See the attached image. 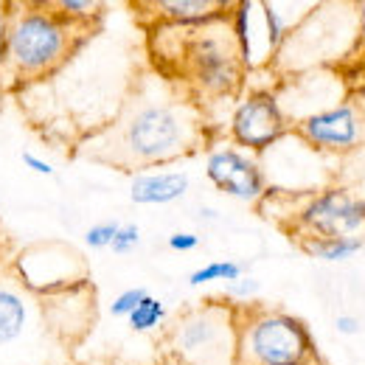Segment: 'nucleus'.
I'll return each mask as SVG.
<instances>
[{
	"instance_id": "16",
	"label": "nucleus",
	"mask_w": 365,
	"mask_h": 365,
	"mask_svg": "<svg viewBox=\"0 0 365 365\" xmlns=\"http://www.w3.org/2000/svg\"><path fill=\"white\" fill-rule=\"evenodd\" d=\"M56 14H62L65 20L76 23V26H93L98 17H101V3H93V0H56V3H48Z\"/></svg>"
},
{
	"instance_id": "11",
	"label": "nucleus",
	"mask_w": 365,
	"mask_h": 365,
	"mask_svg": "<svg viewBox=\"0 0 365 365\" xmlns=\"http://www.w3.org/2000/svg\"><path fill=\"white\" fill-rule=\"evenodd\" d=\"M191 178L172 169H149L138 172L130 180V200L135 205H169L188 194Z\"/></svg>"
},
{
	"instance_id": "15",
	"label": "nucleus",
	"mask_w": 365,
	"mask_h": 365,
	"mask_svg": "<svg viewBox=\"0 0 365 365\" xmlns=\"http://www.w3.org/2000/svg\"><path fill=\"white\" fill-rule=\"evenodd\" d=\"M163 320H166V304L155 295H146L135 307V312L127 318V323L135 334H146V331H155Z\"/></svg>"
},
{
	"instance_id": "9",
	"label": "nucleus",
	"mask_w": 365,
	"mask_h": 365,
	"mask_svg": "<svg viewBox=\"0 0 365 365\" xmlns=\"http://www.w3.org/2000/svg\"><path fill=\"white\" fill-rule=\"evenodd\" d=\"M205 178L220 194L233 197L239 202H259L267 191V178H264L262 163L250 152H245L233 143L214 146L208 152Z\"/></svg>"
},
{
	"instance_id": "13",
	"label": "nucleus",
	"mask_w": 365,
	"mask_h": 365,
	"mask_svg": "<svg viewBox=\"0 0 365 365\" xmlns=\"http://www.w3.org/2000/svg\"><path fill=\"white\" fill-rule=\"evenodd\" d=\"M304 253L320 262H349L365 247V236H331V239H298Z\"/></svg>"
},
{
	"instance_id": "30",
	"label": "nucleus",
	"mask_w": 365,
	"mask_h": 365,
	"mask_svg": "<svg viewBox=\"0 0 365 365\" xmlns=\"http://www.w3.org/2000/svg\"><path fill=\"white\" fill-rule=\"evenodd\" d=\"M312 365H320V360H315V363H312Z\"/></svg>"
},
{
	"instance_id": "5",
	"label": "nucleus",
	"mask_w": 365,
	"mask_h": 365,
	"mask_svg": "<svg viewBox=\"0 0 365 365\" xmlns=\"http://www.w3.org/2000/svg\"><path fill=\"white\" fill-rule=\"evenodd\" d=\"M175 351L188 365H233L236 323L233 307L205 304L185 312L172 331Z\"/></svg>"
},
{
	"instance_id": "12",
	"label": "nucleus",
	"mask_w": 365,
	"mask_h": 365,
	"mask_svg": "<svg viewBox=\"0 0 365 365\" xmlns=\"http://www.w3.org/2000/svg\"><path fill=\"white\" fill-rule=\"evenodd\" d=\"M29 323V304L26 298L11 287L0 281V346L14 343Z\"/></svg>"
},
{
	"instance_id": "27",
	"label": "nucleus",
	"mask_w": 365,
	"mask_h": 365,
	"mask_svg": "<svg viewBox=\"0 0 365 365\" xmlns=\"http://www.w3.org/2000/svg\"><path fill=\"white\" fill-rule=\"evenodd\" d=\"M197 220H202V222H217V220H220V211H217V208H208V205H200V208H197Z\"/></svg>"
},
{
	"instance_id": "24",
	"label": "nucleus",
	"mask_w": 365,
	"mask_h": 365,
	"mask_svg": "<svg viewBox=\"0 0 365 365\" xmlns=\"http://www.w3.org/2000/svg\"><path fill=\"white\" fill-rule=\"evenodd\" d=\"M20 160H23L26 169H31V172H37V175H43V178H53V166H51L48 160H43V158H37V155H31V152H23Z\"/></svg>"
},
{
	"instance_id": "4",
	"label": "nucleus",
	"mask_w": 365,
	"mask_h": 365,
	"mask_svg": "<svg viewBox=\"0 0 365 365\" xmlns=\"http://www.w3.org/2000/svg\"><path fill=\"white\" fill-rule=\"evenodd\" d=\"M233 365H312L315 346L307 323L267 307H233Z\"/></svg>"
},
{
	"instance_id": "10",
	"label": "nucleus",
	"mask_w": 365,
	"mask_h": 365,
	"mask_svg": "<svg viewBox=\"0 0 365 365\" xmlns=\"http://www.w3.org/2000/svg\"><path fill=\"white\" fill-rule=\"evenodd\" d=\"M140 9L155 11L152 14L155 26L191 29V26H205V23L230 17L236 3H222V0H155V3H143Z\"/></svg>"
},
{
	"instance_id": "1",
	"label": "nucleus",
	"mask_w": 365,
	"mask_h": 365,
	"mask_svg": "<svg viewBox=\"0 0 365 365\" xmlns=\"http://www.w3.org/2000/svg\"><path fill=\"white\" fill-rule=\"evenodd\" d=\"M205 143V124L194 101L140 93L118 118L82 143V155L121 172H149L194 155Z\"/></svg>"
},
{
	"instance_id": "29",
	"label": "nucleus",
	"mask_w": 365,
	"mask_h": 365,
	"mask_svg": "<svg viewBox=\"0 0 365 365\" xmlns=\"http://www.w3.org/2000/svg\"><path fill=\"white\" fill-rule=\"evenodd\" d=\"M0 113H3V85H0Z\"/></svg>"
},
{
	"instance_id": "20",
	"label": "nucleus",
	"mask_w": 365,
	"mask_h": 365,
	"mask_svg": "<svg viewBox=\"0 0 365 365\" xmlns=\"http://www.w3.org/2000/svg\"><path fill=\"white\" fill-rule=\"evenodd\" d=\"M138 245H140V228H138L135 222H124V225L118 228V233H115L110 250H113L115 256H130L133 250H138Z\"/></svg>"
},
{
	"instance_id": "23",
	"label": "nucleus",
	"mask_w": 365,
	"mask_h": 365,
	"mask_svg": "<svg viewBox=\"0 0 365 365\" xmlns=\"http://www.w3.org/2000/svg\"><path fill=\"white\" fill-rule=\"evenodd\" d=\"M9 68V26H6V9L0 6V79Z\"/></svg>"
},
{
	"instance_id": "8",
	"label": "nucleus",
	"mask_w": 365,
	"mask_h": 365,
	"mask_svg": "<svg viewBox=\"0 0 365 365\" xmlns=\"http://www.w3.org/2000/svg\"><path fill=\"white\" fill-rule=\"evenodd\" d=\"M228 127L233 146L245 152H264L292 130L273 91L245 93L230 113Z\"/></svg>"
},
{
	"instance_id": "3",
	"label": "nucleus",
	"mask_w": 365,
	"mask_h": 365,
	"mask_svg": "<svg viewBox=\"0 0 365 365\" xmlns=\"http://www.w3.org/2000/svg\"><path fill=\"white\" fill-rule=\"evenodd\" d=\"M9 68L14 82H37L65 65L82 43L88 26H76L56 14L48 3H9Z\"/></svg>"
},
{
	"instance_id": "25",
	"label": "nucleus",
	"mask_w": 365,
	"mask_h": 365,
	"mask_svg": "<svg viewBox=\"0 0 365 365\" xmlns=\"http://www.w3.org/2000/svg\"><path fill=\"white\" fill-rule=\"evenodd\" d=\"M343 82L349 85V93H351V96H363L365 93V65L354 68V71H346V73H343Z\"/></svg>"
},
{
	"instance_id": "19",
	"label": "nucleus",
	"mask_w": 365,
	"mask_h": 365,
	"mask_svg": "<svg viewBox=\"0 0 365 365\" xmlns=\"http://www.w3.org/2000/svg\"><path fill=\"white\" fill-rule=\"evenodd\" d=\"M354 11H357V37H354L351 53H349L346 62H343V73L365 65V3H357Z\"/></svg>"
},
{
	"instance_id": "26",
	"label": "nucleus",
	"mask_w": 365,
	"mask_h": 365,
	"mask_svg": "<svg viewBox=\"0 0 365 365\" xmlns=\"http://www.w3.org/2000/svg\"><path fill=\"white\" fill-rule=\"evenodd\" d=\"M334 329H337V334L351 337V334L360 331V318H354V315H337L334 318Z\"/></svg>"
},
{
	"instance_id": "6",
	"label": "nucleus",
	"mask_w": 365,
	"mask_h": 365,
	"mask_svg": "<svg viewBox=\"0 0 365 365\" xmlns=\"http://www.w3.org/2000/svg\"><path fill=\"white\" fill-rule=\"evenodd\" d=\"M287 230L295 239L365 236V200L346 188H326L292 214Z\"/></svg>"
},
{
	"instance_id": "7",
	"label": "nucleus",
	"mask_w": 365,
	"mask_h": 365,
	"mask_svg": "<svg viewBox=\"0 0 365 365\" xmlns=\"http://www.w3.org/2000/svg\"><path fill=\"white\" fill-rule=\"evenodd\" d=\"M295 135L307 146L329 152V155H349L365 146V115L357 98H340L337 104L312 113L295 121Z\"/></svg>"
},
{
	"instance_id": "21",
	"label": "nucleus",
	"mask_w": 365,
	"mask_h": 365,
	"mask_svg": "<svg viewBox=\"0 0 365 365\" xmlns=\"http://www.w3.org/2000/svg\"><path fill=\"white\" fill-rule=\"evenodd\" d=\"M259 289H262V284H259L256 278H250V275H242V278L230 281L225 292H228V298L239 301V307H242V304H247L250 298H256V295H259Z\"/></svg>"
},
{
	"instance_id": "22",
	"label": "nucleus",
	"mask_w": 365,
	"mask_h": 365,
	"mask_svg": "<svg viewBox=\"0 0 365 365\" xmlns=\"http://www.w3.org/2000/svg\"><path fill=\"white\" fill-rule=\"evenodd\" d=\"M166 245H169V250H175V253H191V250L200 247V236L191 233V230H175V233L166 239Z\"/></svg>"
},
{
	"instance_id": "18",
	"label": "nucleus",
	"mask_w": 365,
	"mask_h": 365,
	"mask_svg": "<svg viewBox=\"0 0 365 365\" xmlns=\"http://www.w3.org/2000/svg\"><path fill=\"white\" fill-rule=\"evenodd\" d=\"M146 295H149V292H146L143 287H127V289H121V292L113 298V304H110V315H113V318H130V315L135 312V307Z\"/></svg>"
},
{
	"instance_id": "28",
	"label": "nucleus",
	"mask_w": 365,
	"mask_h": 365,
	"mask_svg": "<svg viewBox=\"0 0 365 365\" xmlns=\"http://www.w3.org/2000/svg\"><path fill=\"white\" fill-rule=\"evenodd\" d=\"M351 98H357V104L363 107V115H365V93H363V96H351Z\"/></svg>"
},
{
	"instance_id": "17",
	"label": "nucleus",
	"mask_w": 365,
	"mask_h": 365,
	"mask_svg": "<svg viewBox=\"0 0 365 365\" xmlns=\"http://www.w3.org/2000/svg\"><path fill=\"white\" fill-rule=\"evenodd\" d=\"M118 228H121V222H115V220L96 222V225H91V228L85 230V245L93 247V250H110V245H113Z\"/></svg>"
},
{
	"instance_id": "14",
	"label": "nucleus",
	"mask_w": 365,
	"mask_h": 365,
	"mask_svg": "<svg viewBox=\"0 0 365 365\" xmlns=\"http://www.w3.org/2000/svg\"><path fill=\"white\" fill-rule=\"evenodd\" d=\"M245 270L239 262H228V259H220V262H208L202 267H197L194 273L188 275V284L191 287H202V284H230L236 278H242Z\"/></svg>"
},
{
	"instance_id": "2",
	"label": "nucleus",
	"mask_w": 365,
	"mask_h": 365,
	"mask_svg": "<svg viewBox=\"0 0 365 365\" xmlns=\"http://www.w3.org/2000/svg\"><path fill=\"white\" fill-rule=\"evenodd\" d=\"M152 34L166 43L163 51H155L158 62L166 59L163 73L172 82L185 85L188 101H220L242 91L247 65L230 17L191 29L155 26Z\"/></svg>"
}]
</instances>
